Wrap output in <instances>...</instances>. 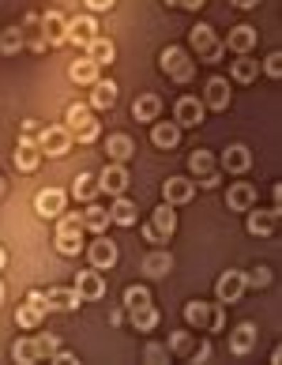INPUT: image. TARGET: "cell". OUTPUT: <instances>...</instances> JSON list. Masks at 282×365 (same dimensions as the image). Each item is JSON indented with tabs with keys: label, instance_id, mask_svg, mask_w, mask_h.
Here are the masks:
<instances>
[{
	"label": "cell",
	"instance_id": "obj_1",
	"mask_svg": "<svg viewBox=\"0 0 282 365\" xmlns=\"http://www.w3.org/2000/svg\"><path fill=\"white\" fill-rule=\"evenodd\" d=\"M57 237H53V245H57L61 256H79L83 249V215L79 211H61L57 215Z\"/></svg>",
	"mask_w": 282,
	"mask_h": 365
},
{
	"label": "cell",
	"instance_id": "obj_2",
	"mask_svg": "<svg viewBox=\"0 0 282 365\" xmlns=\"http://www.w3.org/2000/svg\"><path fill=\"white\" fill-rule=\"evenodd\" d=\"M64 128H68V136L79 140V143H94V140H98V132H102L98 120L90 117V106H79V102L68 106V125H64Z\"/></svg>",
	"mask_w": 282,
	"mask_h": 365
},
{
	"label": "cell",
	"instance_id": "obj_3",
	"mask_svg": "<svg viewBox=\"0 0 282 365\" xmlns=\"http://www.w3.org/2000/svg\"><path fill=\"white\" fill-rule=\"evenodd\" d=\"M184 320L192 324V328H199V331H222V324H226L222 309L207 305V302H188L184 305Z\"/></svg>",
	"mask_w": 282,
	"mask_h": 365
},
{
	"label": "cell",
	"instance_id": "obj_4",
	"mask_svg": "<svg viewBox=\"0 0 282 365\" xmlns=\"http://www.w3.org/2000/svg\"><path fill=\"white\" fill-rule=\"evenodd\" d=\"M158 68H162L169 79H177V83H188L192 79V61H188V53L181 46H166L162 49V57H158Z\"/></svg>",
	"mask_w": 282,
	"mask_h": 365
},
{
	"label": "cell",
	"instance_id": "obj_5",
	"mask_svg": "<svg viewBox=\"0 0 282 365\" xmlns=\"http://www.w3.org/2000/svg\"><path fill=\"white\" fill-rule=\"evenodd\" d=\"M38 151L42 155H53V158H61V155H68V147H72V136H68V128L64 125H53V128H38Z\"/></svg>",
	"mask_w": 282,
	"mask_h": 365
},
{
	"label": "cell",
	"instance_id": "obj_6",
	"mask_svg": "<svg viewBox=\"0 0 282 365\" xmlns=\"http://www.w3.org/2000/svg\"><path fill=\"white\" fill-rule=\"evenodd\" d=\"M46 313H49V309H46V294L42 290H31V294H26V302L19 305V313H16V324L31 331V328H38V324L46 320Z\"/></svg>",
	"mask_w": 282,
	"mask_h": 365
},
{
	"label": "cell",
	"instance_id": "obj_7",
	"mask_svg": "<svg viewBox=\"0 0 282 365\" xmlns=\"http://www.w3.org/2000/svg\"><path fill=\"white\" fill-rule=\"evenodd\" d=\"M38 26H42V42L46 46H64L68 42V16H61V11H46V16H38Z\"/></svg>",
	"mask_w": 282,
	"mask_h": 365
},
{
	"label": "cell",
	"instance_id": "obj_8",
	"mask_svg": "<svg viewBox=\"0 0 282 365\" xmlns=\"http://www.w3.org/2000/svg\"><path fill=\"white\" fill-rule=\"evenodd\" d=\"M94 178H98L102 192H110V196H125L128 192V170H125V162H105V170L94 173Z\"/></svg>",
	"mask_w": 282,
	"mask_h": 365
},
{
	"label": "cell",
	"instance_id": "obj_9",
	"mask_svg": "<svg viewBox=\"0 0 282 365\" xmlns=\"http://www.w3.org/2000/svg\"><path fill=\"white\" fill-rule=\"evenodd\" d=\"M188 46H192L204 61H219V57H222V46H219V38H214V31H211L207 23L192 26V34H188Z\"/></svg>",
	"mask_w": 282,
	"mask_h": 365
},
{
	"label": "cell",
	"instance_id": "obj_10",
	"mask_svg": "<svg viewBox=\"0 0 282 365\" xmlns=\"http://www.w3.org/2000/svg\"><path fill=\"white\" fill-rule=\"evenodd\" d=\"M94 237H98V241H90V249H87V260H90V267H94V272H105V267H113L117 264V245H113V241L110 237H105V234H94Z\"/></svg>",
	"mask_w": 282,
	"mask_h": 365
},
{
	"label": "cell",
	"instance_id": "obj_11",
	"mask_svg": "<svg viewBox=\"0 0 282 365\" xmlns=\"http://www.w3.org/2000/svg\"><path fill=\"white\" fill-rule=\"evenodd\" d=\"M214 294H219V305H234L245 294V272H222L214 282Z\"/></svg>",
	"mask_w": 282,
	"mask_h": 365
},
{
	"label": "cell",
	"instance_id": "obj_12",
	"mask_svg": "<svg viewBox=\"0 0 282 365\" xmlns=\"http://www.w3.org/2000/svg\"><path fill=\"white\" fill-rule=\"evenodd\" d=\"M64 204H68V196H64L61 188H42V192L34 196V211L42 215V219H57L64 211Z\"/></svg>",
	"mask_w": 282,
	"mask_h": 365
},
{
	"label": "cell",
	"instance_id": "obj_13",
	"mask_svg": "<svg viewBox=\"0 0 282 365\" xmlns=\"http://www.w3.org/2000/svg\"><path fill=\"white\" fill-rule=\"evenodd\" d=\"M46 309L49 313H72V309H79L75 287H49L46 290Z\"/></svg>",
	"mask_w": 282,
	"mask_h": 365
},
{
	"label": "cell",
	"instance_id": "obj_14",
	"mask_svg": "<svg viewBox=\"0 0 282 365\" xmlns=\"http://www.w3.org/2000/svg\"><path fill=\"white\" fill-rule=\"evenodd\" d=\"M75 294H79V302H98L105 294V279L98 272H79L75 275Z\"/></svg>",
	"mask_w": 282,
	"mask_h": 365
},
{
	"label": "cell",
	"instance_id": "obj_15",
	"mask_svg": "<svg viewBox=\"0 0 282 365\" xmlns=\"http://www.w3.org/2000/svg\"><path fill=\"white\" fill-rule=\"evenodd\" d=\"M90 38H98V23H94V16H75V19H68V42H75L79 49H87Z\"/></svg>",
	"mask_w": 282,
	"mask_h": 365
},
{
	"label": "cell",
	"instance_id": "obj_16",
	"mask_svg": "<svg viewBox=\"0 0 282 365\" xmlns=\"http://www.w3.org/2000/svg\"><path fill=\"white\" fill-rule=\"evenodd\" d=\"M173 117H177V125L196 128L199 120H204V102L192 98V94H184V98H177V110H173Z\"/></svg>",
	"mask_w": 282,
	"mask_h": 365
},
{
	"label": "cell",
	"instance_id": "obj_17",
	"mask_svg": "<svg viewBox=\"0 0 282 365\" xmlns=\"http://www.w3.org/2000/svg\"><path fill=\"white\" fill-rule=\"evenodd\" d=\"M204 106H211V110H230V79H222V76L207 79Z\"/></svg>",
	"mask_w": 282,
	"mask_h": 365
},
{
	"label": "cell",
	"instance_id": "obj_18",
	"mask_svg": "<svg viewBox=\"0 0 282 365\" xmlns=\"http://www.w3.org/2000/svg\"><path fill=\"white\" fill-rule=\"evenodd\" d=\"M249 166H252V151H249L245 143H230L222 151V170L226 173H245Z\"/></svg>",
	"mask_w": 282,
	"mask_h": 365
},
{
	"label": "cell",
	"instance_id": "obj_19",
	"mask_svg": "<svg viewBox=\"0 0 282 365\" xmlns=\"http://www.w3.org/2000/svg\"><path fill=\"white\" fill-rule=\"evenodd\" d=\"M192 192H196V185L188 181V178H169L166 185H162V200L166 204H188V200H192Z\"/></svg>",
	"mask_w": 282,
	"mask_h": 365
},
{
	"label": "cell",
	"instance_id": "obj_20",
	"mask_svg": "<svg viewBox=\"0 0 282 365\" xmlns=\"http://www.w3.org/2000/svg\"><path fill=\"white\" fill-rule=\"evenodd\" d=\"M117 102V83L113 79H94L90 83V106L94 110H113Z\"/></svg>",
	"mask_w": 282,
	"mask_h": 365
},
{
	"label": "cell",
	"instance_id": "obj_21",
	"mask_svg": "<svg viewBox=\"0 0 282 365\" xmlns=\"http://www.w3.org/2000/svg\"><path fill=\"white\" fill-rule=\"evenodd\" d=\"M275 226H278V211H256V207H249V234H256V237H267V234H275Z\"/></svg>",
	"mask_w": 282,
	"mask_h": 365
},
{
	"label": "cell",
	"instance_id": "obj_22",
	"mask_svg": "<svg viewBox=\"0 0 282 365\" xmlns=\"http://www.w3.org/2000/svg\"><path fill=\"white\" fill-rule=\"evenodd\" d=\"M252 204H256V188L245 185V181L230 185V192H226V207H230V211H249Z\"/></svg>",
	"mask_w": 282,
	"mask_h": 365
},
{
	"label": "cell",
	"instance_id": "obj_23",
	"mask_svg": "<svg viewBox=\"0 0 282 365\" xmlns=\"http://www.w3.org/2000/svg\"><path fill=\"white\" fill-rule=\"evenodd\" d=\"M136 219H140V207L132 204L128 196H113V207H110V222H117V226H136Z\"/></svg>",
	"mask_w": 282,
	"mask_h": 365
},
{
	"label": "cell",
	"instance_id": "obj_24",
	"mask_svg": "<svg viewBox=\"0 0 282 365\" xmlns=\"http://www.w3.org/2000/svg\"><path fill=\"white\" fill-rule=\"evenodd\" d=\"M252 346H256V324H237L234 335H230V350L237 358H245Z\"/></svg>",
	"mask_w": 282,
	"mask_h": 365
},
{
	"label": "cell",
	"instance_id": "obj_25",
	"mask_svg": "<svg viewBox=\"0 0 282 365\" xmlns=\"http://www.w3.org/2000/svg\"><path fill=\"white\" fill-rule=\"evenodd\" d=\"M105 155H110V162H128L136 155V143H132V136H125V132H113V136L105 140Z\"/></svg>",
	"mask_w": 282,
	"mask_h": 365
},
{
	"label": "cell",
	"instance_id": "obj_26",
	"mask_svg": "<svg viewBox=\"0 0 282 365\" xmlns=\"http://www.w3.org/2000/svg\"><path fill=\"white\" fill-rule=\"evenodd\" d=\"M256 26H249V23H241L230 31V38H226V49H234V53H249L252 46H256Z\"/></svg>",
	"mask_w": 282,
	"mask_h": 365
},
{
	"label": "cell",
	"instance_id": "obj_27",
	"mask_svg": "<svg viewBox=\"0 0 282 365\" xmlns=\"http://www.w3.org/2000/svg\"><path fill=\"white\" fill-rule=\"evenodd\" d=\"M46 155L42 151H38V143L34 140H19V147H16V166L23 170V173H31V170H38V162H42Z\"/></svg>",
	"mask_w": 282,
	"mask_h": 365
},
{
	"label": "cell",
	"instance_id": "obj_28",
	"mask_svg": "<svg viewBox=\"0 0 282 365\" xmlns=\"http://www.w3.org/2000/svg\"><path fill=\"white\" fill-rule=\"evenodd\" d=\"M177 140H181V125H169V120H155V128H151V143H155V147L169 151V147H177Z\"/></svg>",
	"mask_w": 282,
	"mask_h": 365
},
{
	"label": "cell",
	"instance_id": "obj_29",
	"mask_svg": "<svg viewBox=\"0 0 282 365\" xmlns=\"http://www.w3.org/2000/svg\"><path fill=\"white\" fill-rule=\"evenodd\" d=\"M173 272V256L162 252V249H155L151 256H143V275H151V279H162Z\"/></svg>",
	"mask_w": 282,
	"mask_h": 365
},
{
	"label": "cell",
	"instance_id": "obj_30",
	"mask_svg": "<svg viewBox=\"0 0 282 365\" xmlns=\"http://www.w3.org/2000/svg\"><path fill=\"white\" fill-rule=\"evenodd\" d=\"M151 226H155V234L162 237V241H169L173 230H177V211H173V204H162V207H158L155 219H151Z\"/></svg>",
	"mask_w": 282,
	"mask_h": 365
},
{
	"label": "cell",
	"instance_id": "obj_31",
	"mask_svg": "<svg viewBox=\"0 0 282 365\" xmlns=\"http://www.w3.org/2000/svg\"><path fill=\"white\" fill-rule=\"evenodd\" d=\"M79 215H83V230H90V234H105V226H110V207H98L94 200Z\"/></svg>",
	"mask_w": 282,
	"mask_h": 365
},
{
	"label": "cell",
	"instance_id": "obj_32",
	"mask_svg": "<svg viewBox=\"0 0 282 365\" xmlns=\"http://www.w3.org/2000/svg\"><path fill=\"white\" fill-rule=\"evenodd\" d=\"M188 170H192L199 181H207V178H219V173H214V158H211V151H204V147H196V151L188 155Z\"/></svg>",
	"mask_w": 282,
	"mask_h": 365
},
{
	"label": "cell",
	"instance_id": "obj_33",
	"mask_svg": "<svg viewBox=\"0 0 282 365\" xmlns=\"http://www.w3.org/2000/svg\"><path fill=\"white\" fill-rule=\"evenodd\" d=\"M128 313H132V328H136V331H155V328H158V309H155L151 302L128 309Z\"/></svg>",
	"mask_w": 282,
	"mask_h": 365
},
{
	"label": "cell",
	"instance_id": "obj_34",
	"mask_svg": "<svg viewBox=\"0 0 282 365\" xmlns=\"http://www.w3.org/2000/svg\"><path fill=\"white\" fill-rule=\"evenodd\" d=\"M158 113H162L158 94H140V98L132 102V117H136V120H158Z\"/></svg>",
	"mask_w": 282,
	"mask_h": 365
},
{
	"label": "cell",
	"instance_id": "obj_35",
	"mask_svg": "<svg viewBox=\"0 0 282 365\" xmlns=\"http://www.w3.org/2000/svg\"><path fill=\"white\" fill-rule=\"evenodd\" d=\"M87 57L102 68V64H110V61L117 57V49H113L110 38H102V34H98V38H90V42H87Z\"/></svg>",
	"mask_w": 282,
	"mask_h": 365
},
{
	"label": "cell",
	"instance_id": "obj_36",
	"mask_svg": "<svg viewBox=\"0 0 282 365\" xmlns=\"http://www.w3.org/2000/svg\"><path fill=\"white\" fill-rule=\"evenodd\" d=\"M98 192H102V188H98V178H94V173H75V181H72V196H75V200L90 204Z\"/></svg>",
	"mask_w": 282,
	"mask_h": 365
},
{
	"label": "cell",
	"instance_id": "obj_37",
	"mask_svg": "<svg viewBox=\"0 0 282 365\" xmlns=\"http://www.w3.org/2000/svg\"><path fill=\"white\" fill-rule=\"evenodd\" d=\"M256 76H260V61H252L249 53H237V61H234V79L237 83H252Z\"/></svg>",
	"mask_w": 282,
	"mask_h": 365
},
{
	"label": "cell",
	"instance_id": "obj_38",
	"mask_svg": "<svg viewBox=\"0 0 282 365\" xmlns=\"http://www.w3.org/2000/svg\"><path fill=\"white\" fill-rule=\"evenodd\" d=\"M68 76L75 79V83H83V87H90L94 79H98V64H94L90 57H83V61H72V68H68Z\"/></svg>",
	"mask_w": 282,
	"mask_h": 365
},
{
	"label": "cell",
	"instance_id": "obj_39",
	"mask_svg": "<svg viewBox=\"0 0 282 365\" xmlns=\"http://www.w3.org/2000/svg\"><path fill=\"white\" fill-rule=\"evenodd\" d=\"M11 358L23 361V365H31V361H38L42 354H38V343L34 339H16V343H11Z\"/></svg>",
	"mask_w": 282,
	"mask_h": 365
},
{
	"label": "cell",
	"instance_id": "obj_40",
	"mask_svg": "<svg viewBox=\"0 0 282 365\" xmlns=\"http://www.w3.org/2000/svg\"><path fill=\"white\" fill-rule=\"evenodd\" d=\"M166 346H169V354H177V358H192V350H196V346H192V339H188L184 331H177Z\"/></svg>",
	"mask_w": 282,
	"mask_h": 365
},
{
	"label": "cell",
	"instance_id": "obj_41",
	"mask_svg": "<svg viewBox=\"0 0 282 365\" xmlns=\"http://www.w3.org/2000/svg\"><path fill=\"white\" fill-rule=\"evenodd\" d=\"M245 287H252V290L271 287V272H267V267H252V272L245 275Z\"/></svg>",
	"mask_w": 282,
	"mask_h": 365
},
{
	"label": "cell",
	"instance_id": "obj_42",
	"mask_svg": "<svg viewBox=\"0 0 282 365\" xmlns=\"http://www.w3.org/2000/svg\"><path fill=\"white\" fill-rule=\"evenodd\" d=\"M0 49H4V53H16V49H23V31H19V26H11V31L0 34Z\"/></svg>",
	"mask_w": 282,
	"mask_h": 365
},
{
	"label": "cell",
	"instance_id": "obj_43",
	"mask_svg": "<svg viewBox=\"0 0 282 365\" xmlns=\"http://www.w3.org/2000/svg\"><path fill=\"white\" fill-rule=\"evenodd\" d=\"M143 302H151V290H147V287H128L125 290V309H136Z\"/></svg>",
	"mask_w": 282,
	"mask_h": 365
},
{
	"label": "cell",
	"instance_id": "obj_44",
	"mask_svg": "<svg viewBox=\"0 0 282 365\" xmlns=\"http://www.w3.org/2000/svg\"><path fill=\"white\" fill-rule=\"evenodd\" d=\"M38 354H42V358H53V354H57V350H61V343H57V335H38Z\"/></svg>",
	"mask_w": 282,
	"mask_h": 365
},
{
	"label": "cell",
	"instance_id": "obj_45",
	"mask_svg": "<svg viewBox=\"0 0 282 365\" xmlns=\"http://www.w3.org/2000/svg\"><path fill=\"white\" fill-rule=\"evenodd\" d=\"M143 358H147V361H169L173 354H169V346H158V343H151V346L143 350Z\"/></svg>",
	"mask_w": 282,
	"mask_h": 365
},
{
	"label": "cell",
	"instance_id": "obj_46",
	"mask_svg": "<svg viewBox=\"0 0 282 365\" xmlns=\"http://www.w3.org/2000/svg\"><path fill=\"white\" fill-rule=\"evenodd\" d=\"M263 72L271 76V79H278V76H282V53H271V57L263 61Z\"/></svg>",
	"mask_w": 282,
	"mask_h": 365
},
{
	"label": "cell",
	"instance_id": "obj_47",
	"mask_svg": "<svg viewBox=\"0 0 282 365\" xmlns=\"http://www.w3.org/2000/svg\"><path fill=\"white\" fill-rule=\"evenodd\" d=\"M166 4H177V8H188V11H199L204 0H166Z\"/></svg>",
	"mask_w": 282,
	"mask_h": 365
},
{
	"label": "cell",
	"instance_id": "obj_48",
	"mask_svg": "<svg viewBox=\"0 0 282 365\" xmlns=\"http://www.w3.org/2000/svg\"><path fill=\"white\" fill-rule=\"evenodd\" d=\"M49 361H57V365H72V361H75V354H72V350H57V354H53Z\"/></svg>",
	"mask_w": 282,
	"mask_h": 365
},
{
	"label": "cell",
	"instance_id": "obj_49",
	"mask_svg": "<svg viewBox=\"0 0 282 365\" xmlns=\"http://www.w3.org/2000/svg\"><path fill=\"white\" fill-rule=\"evenodd\" d=\"M143 241H151V245H166V241H162V237L155 234V226H151V222L143 226Z\"/></svg>",
	"mask_w": 282,
	"mask_h": 365
},
{
	"label": "cell",
	"instance_id": "obj_50",
	"mask_svg": "<svg viewBox=\"0 0 282 365\" xmlns=\"http://www.w3.org/2000/svg\"><path fill=\"white\" fill-rule=\"evenodd\" d=\"M113 4H117V0H87V8H90V11H110Z\"/></svg>",
	"mask_w": 282,
	"mask_h": 365
},
{
	"label": "cell",
	"instance_id": "obj_51",
	"mask_svg": "<svg viewBox=\"0 0 282 365\" xmlns=\"http://www.w3.org/2000/svg\"><path fill=\"white\" fill-rule=\"evenodd\" d=\"M260 0H234V8H256Z\"/></svg>",
	"mask_w": 282,
	"mask_h": 365
},
{
	"label": "cell",
	"instance_id": "obj_52",
	"mask_svg": "<svg viewBox=\"0 0 282 365\" xmlns=\"http://www.w3.org/2000/svg\"><path fill=\"white\" fill-rule=\"evenodd\" d=\"M0 267H4V249H0Z\"/></svg>",
	"mask_w": 282,
	"mask_h": 365
},
{
	"label": "cell",
	"instance_id": "obj_53",
	"mask_svg": "<svg viewBox=\"0 0 282 365\" xmlns=\"http://www.w3.org/2000/svg\"><path fill=\"white\" fill-rule=\"evenodd\" d=\"M0 196H4V181H0Z\"/></svg>",
	"mask_w": 282,
	"mask_h": 365
},
{
	"label": "cell",
	"instance_id": "obj_54",
	"mask_svg": "<svg viewBox=\"0 0 282 365\" xmlns=\"http://www.w3.org/2000/svg\"><path fill=\"white\" fill-rule=\"evenodd\" d=\"M0 297H4V287H0Z\"/></svg>",
	"mask_w": 282,
	"mask_h": 365
}]
</instances>
